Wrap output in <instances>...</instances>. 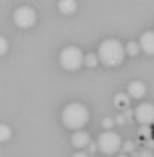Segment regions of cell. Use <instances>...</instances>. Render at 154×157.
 I'll list each match as a JSON object with an SVG mask.
<instances>
[{"label": "cell", "mask_w": 154, "mask_h": 157, "mask_svg": "<svg viewBox=\"0 0 154 157\" xmlns=\"http://www.w3.org/2000/svg\"><path fill=\"white\" fill-rule=\"evenodd\" d=\"M114 104H115L116 107H119V109H129V106H130V97L127 95V94H124V92H119V94H116L115 98H114Z\"/></svg>", "instance_id": "cell-11"}, {"label": "cell", "mask_w": 154, "mask_h": 157, "mask_svg": "<svg viewBox=\"0 0 154 157\" xmlns=\"http://www.w3.org/2000/svg\"><path fill=\"white\" fill-rule=\"evenodd\" d=\"M145 94H147V86H145L142 82H139V80L132 82V83L127 86V95L130 98L139 100V98L144 97Z\"/></svg>", "instance_id": "cell-9"}, {"label": "cell", "mask_w": 154, "mask_h": 157, "mask_svg": "<svg viewBox=\"0 0 154 157\" xmlns=\"http://www.w3.org/2000/svg\"><path fill=\"white\" fill-rule=\"evenodd\" d=\"M135 119L141 125H151L154 122V104L151 103H141L135 110Z\"/></svg>", "instance_id": "cell-6"}, {"label": "cell", "mask_w": 154, "mask_h": 157, "mask_svg": "<svg viewBox=\"0 0 154 157\" xmlns=\"http://www.w3.org/2000/svg\"><path fill=\"white\" fill-rule=\"evenodd\" d=\"M124 50H125V53L129 55V56H137V53L141 52V48H139V44L135 42V41H130L125 47H124Z\"/></svg>", "instance_id": "cell-13"}, {"label": "cell", "mask_w": 154, "mask_h": 157, "mask_svg": "<svg viewBox=\"0 0 154 157\" xmlns=\"http://www.w3.org/2000/svg\"><path fill=\"white\" fill-rule=\"evenodd\" d=\"M139 135L142 137H145V139H150V137H151V127H150V125H141Z\"/></svg>", "instance_id": "cell-16"}, {"label": "cell", "mask_w": 154, "mask_h": 157, "mask_svg": "<svg viewBox=\"0 0 154 157\" xmlns=\"http://www.w3.org/2000/svg\"><path fill=\"white\" fill-rule=\"evenodd\" d=\"M97 58H98V62H101L106 67H118L122 63V60L125 58L124 45L118 39H104L98 47Z\"/></svg>", "instance_id": "cell-1"}, {"label": "cell", "mask_w": 154, "mask_h": 157, "mask_svg": "<svg viewBox=\"0 0 154 157\" xmlns=\"http://www.w3.org/2000/svg\"><path fill=\"white\" fill-rule=\"evenodd\" d=\"M58 9L64 15H71L77 9V2L74 0H60L58 3Z\"/></svg>", "instance_id": "cell-10"}, {"label": "cell", "mask_w": 154, "mask_h": 157, "mask_svg": "<svg viewBox=\"0 0 154 157\" xmlns=\"http://www.w3.org/2000/svg\"><path fill=\"white\" fill-rule=\"evenodd\" d=\"M8 50H9V42H8V39L5 38V36H0V56L6 55Z\"/></svg>", "instance_id": "cell-15"}, {"label": "cell", "mask_w": 154, "mask_h": 157, "mask_svg": "<svg viewBox=\"0 0 154 157\" xmlns=\"http://www.w3.org/2000/svg\"><path fill=\"white\" fill-rule=\"evenodd\" d=\"M145 145H147V150H150V151H151V148H154V140L151 139V137H150V139H147Z\"/></svg>", "instance_id": "cell-21"}, {"label": "cell", "mask_w": 154, "mask_h": 157, "mask_svg": "<svg viewBox=\"0 0 154 157\" xmlns=\"http://www.w3.org/2000/svg\"><path fill=\"white\" fill-rule=\"evenodd\" d=\"M122 115H124V118H125V119H129V121H132V118L135 117V113H133V110H132L130 107H129V109H125Z\"/></svg>", "instance_id": "cell-19"}, {"label": "cell", "mask_w": 154, "mask_h": 157, "mask_svg": "<svg viewBox=\"0 0 154 157\" xmlns=\"http://www.w3.org/2000/svg\"><path fill=\"white\" fill-rule=\"evenodd\" d=\"M115 119H116V122H118V124H124V122H125V118H124L122 113H121V115H118Z\"/></svg>", "instance_id": "cell-23"}, {"label": "cell", "mask_w": 154, "mask_h": 157, "mask_svg": "<svg viewBox=\"0 0 154 157\" xmlns=\"http://www.w3.org/2000/svg\"><path fill=\"white\" fill-rule=\"evenodd\" d=\"M86 148H88V151H89V153H95L97 151V144H92V142H91Z\"/></svg>", "instance_id": "cell-22"}, {"label": "cell", "mask_w": 154, "mask_h": 157, "mask_svg": "<svg viewBox=\"0 0 154 157\" xmlns=\"http://www.w3.org/2000/svg\"><path fill=\"white\" fill-rule=\"evenodd\" d=\"M114 124H115V122H114V119H112V118H104V119H103V122H101L103 128H106L107 132L114 127Z\"/></svg>", "instance_id": "cell-17"}, {"label": "cell", "mask_w": 154, "mask_h": 157, "mask_svg": "<svg viewBox=\"0 0 154 157\" xmlns=\"http://www.w3.org/2000/svg\"><path fill=\"white\" fill-rule=\"evenodd\" d=\"M122 150H124L125 153H133V151H135V142H132V140H127V142H124V145H122Z\"/></svg>", "instance_id": "cell-18"}, {"label": "cell", "mask_w": 154, "mask_h": 157, "mask_svg": "<svg viewBox=\"0 0 154 157\" xmlns=\"http://www.w3.org/2000/svg\"><path fill=\"white\" fill-rule=\"evenodd\" d=\"M62 122L70 130H82L89 122V110L82 103H70L62 110Z\"/></svg>", "instance_id": "cell-2"}, {"label": "cell", "mask_w": 154, "mask_h": 157, "mask_svg": "<svg viewBox=\"0 0 154 157\" xmlns=\"http://www.w3.org/2000/svg\"><path fill=\"white\" fill-rule=\"evenodd\" d=\"M83 52L79 48V47H74V45H68L65 47L60 55H59V62L62 65L64 70L67 71H77L82 65H83Z\"/></svg>", "instance_id": "cell-3"}, {"label": "cell", "mask_w": 154, "mask_h": 157, "mask_svg": "<svg viewBox=\"0 0 154 157\" xmlns=\"http://www.w3.org/2000/svg\"><path fill=\"white\" fill-rule=\"evenodd\" d=\"M73 157H89V156H88V153H85V151H79L76 154H73Z\"/></svg>", "instance_id": "cell-24"}, {"label": "cell", "mask_w": 154, "mask_h": 157, "mask_svg": "<svg viewBox=\"0 0 154 157\" xmlns=\"http://www.w3.org/2000/svg\"><path fill=\"white\" fill-rule=\"evenodd\" d=\"M139 157H154V156H153V151H150V150H144V151H141Z\"/></svg>", "instance_id": "cell-20"}, {"label": "cell", "mask_w": 154, "mask_h": 157, "mask_svg": "<svg viewBox=\"0 0 154 157\" xmlns=\"http://www.w3.org/2000/svg\"><path fill=\"white\" fill-rule=\"evenodd\" d=\"M71 144L79 148V150H85L89 144H91V136L88 132H83V130H77L71 135Z\"/></svg>", "instance_id": "cell-8"}, {"label": "cell", "mask_w": 154, "mask_h": 157, "mask_svg": "<svg viewBox=\"0 0 154 157\" xmlns=\"http://www.w3.org/2000/svg\"><path fill=\"white\" fill-rule=\"evenodd\" d=\"M139 48L148 55V56H154V30H148L144 32L139 38Z\"/></svg>", "instance_id": "cell-7"}, {"label": "cell", "mask_w": 154, "mask_h": 157, "mask_svg": "<svg viewBox=\"0 0 154 157\" xmlns=\"http://www.w3.org/2000/svg\"><path fill=\"white\" fill-rule=\"evenodd\" d=\"M83 63H85L86 67H89V68L97 67V63H98V58H97V55H94V53H88V55L83 58Z\"/></svg>", "instance_id": "cell-14"}, {"label": "cell", "mask_w": 154, "mask_h": 157, "mask_svg": "<svg viewBox=\"0 0 154 157\" xmlns=\"http://www.w3.org/2000/svg\"><path fill=\"white\" fill-rule=\"evenodd\" d=\"M122 147V140L121 136L115 132H103L98 140H97V150H100L103 154L106 156H114L119 151V148Z\"/></svg>", "instance_id": "cell-4"}, {"label": "cell", "mask_w": 154, "mask_h": 157, "mask_svg": "<svg viewBox=\"0 0 154 157\" xmlns=\"http://www.w3.org/2000/svg\"><path fill=\"white\" fill-rule=\"evenodd\" d=\"M12 137V128L8 124H0V142H8Z\"/></svg>", "instance_id": "cell-12"}, {"label": "cell", "mask_w": 154, "mask_h": 157, "mask_svg": "<svg viewBox=\"0 0 154 157\" xmlns=\"http://www.w3.org/2000/svg\"><path fill=\"white\" fill-rule=\"evenodd\" d=\"M116 157H127V156H116Z\"/></svg>", "instance_id": "cell-25"}, {"label": "cell", "mask_w": 154, "mask_h": 157, "mask_svg": "<svg viewBox=\"0 0 154 157\" xmlns=\"http://www.w3.org/2000/svg\"><path fill=\"white\" fill-rule=\"evenodd\" d=\"M37 11L30 6H20L14 12V23L20 29H30L37 23Z\"/></svg>", "instance_id": "cell-5"}]
</instances>
